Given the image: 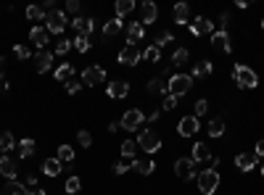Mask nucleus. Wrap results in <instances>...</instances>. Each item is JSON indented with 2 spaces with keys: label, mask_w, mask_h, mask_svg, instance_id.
<instances>
[{
  "label": "nucleus",
  "mask_w": 264,
  "mask_h": 195,
  "mask_svg": "<svg viewBox=\"0 0 264 195\" xmlns=\"http://www.w3.org/2000/svg\"><path fill=\"white\" fill-rule=\"evenodd\" d=\"M232 79L238 82V87H243V90H254L259 85L256 71H254L251 66H246V63H238V66L232 69Z\"/></svg>",
  "instance_id": "obj_1"
},
{
  "label": "nucleus",
  "mask_w": 264,
  "mask_h": 195,
  "mask_svg": "<svg viewBox=\"0 0 264 195\" xmlns=\"http://www.w3.org/2000/svg\"><path fill=\"white\" fill-rule=\"evenodd\" d=\"M193 87V77L190 74H172L166 82V90H169V95H174V98H180V95H188Z\"/></svg>",
  "instance_id": "obj_2"
},
{
  "label": "nucleus",
  "mask_w": 264,
  "mask_h": 195,
  "mask_svg": "<svg viewBox=\"0 0 264 195\" xmlns=\"http://www.w3.org/2000/svg\"><path fill=\"white\" fill-rule=\"evenodd\" d=\"M198 190H201L204 195H212V193H216V190H220V172H216V169H204L201 174H198Z\"/></svg>",
  "instance_id": "obj_3"
},
{
  "label": "nucleus",
  "mask_w": 264,
  "mask_h": 195,
  "mask_svg": "<svg viewBox=\"0 0 264 195\" xmlns=\"http://www.w3.org/2000/svg\"><path fill=\"white\" fill-rule=\"evenodd\" d=\"M138 148L146 153H156L158 148H162V135L154 132V129H143V132L138 135Z\"/></svg>",
  "instance_id": "obj_4"
},
{
  "label": "nucleus",
  "mask_w": 264,
  "mask_h": 195,
  "mask_svg": "<svg viewBox=\"0 0 264 195\" xmlns=\"http://www.w3.org/2000/svg\"><path fill=\"white\" fill-rule=\"evenodd\" d=\"M45 21H48V29L50 34H61L64 29H66V13L64 11H48L45 13Z\"/></svg>",
  "instance_id": "obj_5"
},
{
  "label": "nucleus",
  "mask_w": 264,
  "mask_h": 195,
  "mask_svg": "<svg viewBox=\"0 0 264 195\" xmlns=\"http://www.w3.org/2000/svg\"><path fill=\"white\" fill-rule=\"evenodd\" d=\"M146 122V114H143V111H138V108H130L127 111V114L124 116H122V129H130V132H135V129L140 127V124H143Z\"/></svg>",
  "instance_id": "obj_6"
},
{
  "label": "nucleus",
  "mask_w": 264,
  "mask_h": 195,
  "mask_svg": "<svg viewBox=\"0 0 264 195\" xmlns=\"http://www.w3.org/2000/svg\"><path fill=\"white\" fill-rule=\"evenodd\" d=\"M174 174H177L182 182L193 180V177H196V164H193V159H177V161H174Z\"/></svg>",
  "instance_id": "obj_7"
},
{
  "label": "nucleus",
  "mask_w": 264,
  "mask_h": 195,
  "mask_svg": "<svg viewBox=\"0 0 264 195\" xmlns=\"http://www.w3.org/2000/svg\"><path fill=\"white\" fill-rule=\"evenodd\" d=\"M140 58H143V53L138 50V45H124V48L119 50V63L122 66H135Z\"/></svg>",
  "instance_id": "obj_8"
},
{
  "label": "nucleus",
  "mask_w": 264,
  "mask_h": 195,
  "mask_svg": "<svg viewBox=\"0 0 264 195\" xmlns=\"http://www.w3.org/2000/svg\"><path fill=\"white\" fill-rule=\"evenodd\" d=\"M106 79V69L103 66H88L82 71V85H100V82Z\"/></svg>",
  "instance_id": "obj_9"
},
{
  "label": "nucleus",
  "mask_w": 264,
  "mask_h": 195,
  "mask_svg": "<svg viewBox=\"0 0 264 195\" xmlns=\"http://www.w3.org/2000/svg\"><path fill=\"white\" fill-rule=\"evenodd\" d=\"M32 61H34V71L37 74H45V71L53 66V53L50 50H37L32 55Z\"/></svg>",
  "instance_id": "obj_10"
},
{
  "label": "nucleus",
  "mask_w": 264,
  "mask_h": 195,
  "mask_svg": "<svg viewBox=\"0 0 264 195\" xmlns=\"http://www.w3.org/2000/svg\"><path fill=\"white\" fill-rule=\"evenodd\" d=\"M18 174V164L11 159V156H0V177H6L8 182H14Z\"/></svg>",
  "instance_id": "obj_11"
},
{
  "label": "nucleus",
  "mask_w": 264,
  "mask_h": 195,
  "mask_svg": "<svg viewBox=\"0 0 264 195\" xmlns=\"http://www.w3.org/2000/svg\"><path fill=\"white\" fill-rule=\"evenodd\" d=\"M256 164H259V159L254 153H238V156H235V169H240V172L256 169Z\"/></svg>",
  "instance_id": "obj_12"
},
{
  "label": "nucleus",
  "mask_w": 264,
  "mask_h": 195,
  "mask_svg": "<svg viewBox=\"0 0 264 195\" xmlns=\"http://www.w3.org/2000/svg\"><path fill=\"white\" fill-rule=\"evenodd\" d=\"M190 32H193L196 37H201V34H214V24H212L206 16H196V21L190 24Z\"/></svg>",
  "instance_id": "obj_13"
},
{
  "label": "nucleus",
  "mask_w": 264,
  "mask_h": 195,
  "mask_svg": "<svg viewBox=\"0 0 264 195\" xmlns=\"http://www.w3.org/2000/svg\"><path fill=\"white\" fill-rule=\"evenodd\" d=\"M198 129H201L198 119H196V116H185V119H180V127H177V132H180L182 137H193Z\"/></svg>",
  "instance_id": "obj_14"
},
{
  "label": "nucleus",
  "mask_w": 264,
  "mask_h": 195,
  "mask_svg": "<svg viewBox=\"0 0 264 195\" xmlns=\"http://www.w3.org/2000/svg\"><path fill=\"white\" fill-rule=\"evenodd\" d=\"M72 26L77 29V34L90 37V34H92V29H96V21H92V18H84V16H77V18L72 21Z\"/></svg>",
  "instance_id": "obj_15"
},
{
  "label": "nucleus",
  "mask_w": 264,
  "mask_h": 195,
  "mask_svg": "<svg viewBox=\"0 0 264 195\" xmlns=\"http://www.w3.org/2000/svg\"><path fill=\"white\" fill-rule=\"evenodd\" d=\"M156 18H158V8L154 3H143V5H140V24H143V26L154 24Z\"/></svg>",
  "instance_id": "obj_16"
},
{
  "label": "nucleus",
  "mask_w": 264,
  "mask_h": 195,
  "mask_svg": "<svg viewBox=\"0 0 264 195\" xmlns=\"http://www.w3.org/2000/svg\"><path fill=\"white\" fill-rule=\"evenodd\" d=\"M190 159H193V164L212 161V151H209V145H206V143H196V145H193V151H190Z\"/></svg>",
  "instance_id": "obj_17"
},
{
  "label": "nucleus",
  "mask_w": 264,
  "mask_h": 195,
  "mask_svg": "<svg viewBox=\"0 0 264 195\" xmlns=\"http://www.w3.org/2000/svg\"><path fill=\"white\" fill-rule=\"evenodd\" d=\"M212 45H214L216 50H222V53H230V50H232L230 34H228V32H214V34H212Z\"/></svg>",
  "instance_id": "obj_18"
},
{
  "label": "nucleus",
  "mask_w": 264,
  "mask_h": 195,
  "mask_svg": "<svg viewBox=\"0 0 264 195\" xmlns=\"http://www.w3.org/2000/svg\"><path fill=\"white\" fill-rule=\"evenodd\" d=\"M127 92H130V85H127V82H122V79L111 82V85L106 87V95L108 98H127Z\"/></svg>",
  "instance_id": "obj_19"
},
{
  "label": "nucleus",
  "mask_w": 264,
  "mask_h": 195,
  "mask_svg": "<svg viewBox=\"0 0 264 195\" xmlns=\"http://www.w3.org/2000/svg\"><path fill=\"white\" fill-rule=\"evenodd\" d=\"M48 37H50V32L45 29V26H34V29L30 32V40H32L40 50L45 48V45H48Z\"/></svg>",
  "instance_id": "obj_20"
},
{
  "label": "nucleus",
  "mask_w": 264,
  "mask_h": 195,
  "mask_svg": "<svg viewBox=\"0 0 264 195\" xmlns=\"http://www.w3.org/2000/svg\"><path fill=\"white\" fill-rule=\"evenodd\" d=\"M172 16H174V24H188V21H190V5H188V3H177L172 8Z\"/></svg>",
  "instance_id": "obj_21"
},
{
  "label": "nucleus",
  "mask_w": 264,
  "mask_h": 195,
  "mask_svg": "<svg viewBox=\"0 0 264 195\" xmlns=\"http://www.w3.org/2000/svg\"><path fill=\"white\" fill-rule=\"evenodd\" d=\"M143 37H146V26L140 24V21H132L130 24V32H127V40H130L127 45H138Z\"/></svg>",
  "instance_id": "obj_22"
},
{
  "label": "nucleus",
  "mask_w": 264,
  "mask_h": 195,
  "mask_svg": "<svg viewBox=\"0 0 264 195\" xmlns=\"http://www.w3.org/2000/svg\"><path fill=\"white\" fill-rule=\"evenodd\" d=\"M56 79L64 82V85H69V82L74 79V66L72 63H61V66L56 69Z\"/></svg>",
  "instance_id": "obj_23"
},
{
  "label": "nucleus",
  "mask_w": 264,
  "mask_h": 195,
  "mask_svg": "<svg viewBox=\"0 0 264 195\" xmlns=\"http://www.w3.org/2000/svg\"><path fill=\"white\" fill-rule=\"evenodd\" d=\"M0 195H30V190H26V185H22V182H8L3 190H0Z\"/></svg>",
  "instance_id": "obj_24"
},
{
  "label": "nucleus",
  "mask_w": 264,
  "mask_h": 195,
  "mask_svg": "<svg viewBox=\"0 0 264 195\" xmlns=\"http://www.w3.org/2000/svg\"><path fill=\"white\" fill-rule=\"evenodd\" d=\"M114 11H116V18H124L127 13L135 11V0H116V3H114Z\"/></svg>",
  "instance_id": "obj_25"
},
{
  "label": "nucleus",
  "mask_w": 264,
  "mask_h": 195,
  "mask_svg": "<svg viewBox=\"0 0 264 195\" xmlns=\"http://www.w3.org/2000/svg\"><path fill=\"white\" fill-rule=\"evenodd\" d=\"M190 77H193V79H206V77H212V61H201V63H196Z\"/></svg>",
  "instance_id": "obj_26"
},
{
  "label": "nucleus",
  "mask_w": 264,
  "mask_h": 195,
  "mask_svg": "<svg viewBox=\"0 0 264 195\" xmlns=\"http://www.w3.org/2000/svg\"><path fill=\"white\" fill-rule=\"evenodd\" d=\"M42 174H48V177H58L61 174V161L58 159H45L42 161Z\"/></svg>",
  "instance_id": "obj_27"
},
{
  "label": "nucleus",
  "mask_w": 264,
  "mask_h": 195,
  "mask_svg": "<svg viewBox=\"0 0 264 195\" xmlns=\"http://www.w3.org/2000/svg\"><path fill=\"white\" fill-rule=\"evenodd\" d=\"M119 32H122V18H111V21H106V26H103V37H106V40L116 37Z\"/></svg>",
  "instance_id": "obj_28"
},
{
  "label": "nucleus",
  "mask_w": 264,
  "mask_h": 195,
  "mask_svg": "<svg viewBox=\"0 0 264 195\" xmlns=\"http://www.w3.org/2000/svg\"><path fill=\"white\" fill-rule=\"evenodd\" d=\"M148 92H150V95H169V90H166V82L164 79H150L148 82Z\"/></svg>",
  "instance_id": "obj_29"
},
{
  "label": "nucleus",
  "mask_w": 264,
  "mask_h": 195,
  "mask_svg": "<svg viewBox=\"0 0 264 195\" xmlns=\"http://www.w3.org/2000/svg\"><path fill=\"white\" fill-rule=\"evenodd\" d=\"M14 148H16V137L11 132L0 135V151H3V156H8V151H14Z\"/></svg>",
  "instance_id": "obj_30"
},
{
  "label": "nucleus",
  "mask_w": 264,
  "mask_h": 195,
  "mask_svg": "<svg viewBox=\"0 0 264 195\" xmlns=\"http://www.w3.org/2000/svg\"><path fill=\"white\" fill-rule=\"evenodd\" d=\"M32 153H34V140L32 137H24V140L18 143V156H22V159H30Z\"/></svg>",
  "instance_id": "obj_31"
},
{
  "label": "nucleus",
  "mask_w": 264,
  "mask_h": 195,
  "mask_svg": "<svg viewBox=\"0 0 264 195\" xmlns=\"http://www.w3.org/2000/svg\"><path fill=\"white\" fill-rule=\"evenodd\" d=\"M56 159H58L61 164H72V161H74V148L58 145V153H56Z\"/></svg>",
  "instance_id": "obj_32"
},
{
  "label": "nucleus",
  "mask_w": 264,
  "mask_h": 195,
  "mask_svg": "<svg viewBox=\"0 0 264 195\" xmlns=\"http://www.w3.org/2000/svg\"><path fill=\"white\" fill-rule=\"evenodd\" d=\"M135 151H138V140H124L122 143V156H124V159L135 161Z\"/></svg>",
  "instance_id": "obj_33"
},
{
  "label": "nucleus",
  "mask_w": 264,
  "mask_h": 195,
  "mask_svg": "<svg viewBox=\"0 0 264 195\" xmlns=\"http://www.w3.org/2000/svg\"><path fill=\"white\" fill-rule=\"evenodd\" d=\"M26 18H32V21H45L42 5H26Z\"/></svg>",
  "instance_id": "obj_34"
},
{
  "label": "nucleus",
  "mask_w": 264,
  "mask_h": 195,
  "mask_svg": "<svg viewBox=\"0 0 264 195\" xmlns=\"http://www.w3.org/2000/svg\"><path fill=\"white\" fill-rule=\"evenodd\" d=\"M188 58H190L188 48H177V50L172 53V63H174V66H182V63H188Z\"/></svg>",
  "instance_id": "obj_35"
},
{
  "label": "nucleus",
  "mask_w": 264,
  "mask_h": 195,
  "mask_svg": "<svg viewBox=\"0 0 264 195\" xmlns=\"http://www.w3.org/2000/svg\"><path fill=\"white\" fill-rule=\"evenodd\" d=\"M132 166H135V169H138L140 174H143V177H148V174H154V169H156V166H154V161H132Z\"/></svg>",
  "instance_id": "obj_36"
},
{
  "label": "nucleus",
  "mask_w": 264,
  "mask_h": 195,
  "mask_svg": "<svg viewBox=\"0 0 264 195\" xmlns=\"http://www.w3.org/2000/svg\"><path fill=\"white\" fill-rule=\"evenodd\" d=\"M209 135L212 137H222L224 135V122H222V119H212V122H209Z\"/></svg>",
  "instance_id": "obj_37"
},
{
  "label": "nucleus",
  "mask_w": 264,
  "mask_h": 195,
  "mask_svg": "<svg viewBox=\"0 0 264 195\" xmlns=\"http://www.w3.org/2000/svg\"><path fill=\"white\" fill-rule=\"evenodd\" d=\"M143 58H146L148 63H156L158 58H162V50H158L156 45H148V48L143 50Z\"/></svg>",
  "instance_id": "obj_38"
},
{
  "label": "nucleus",
  "mask_w": 264,
  "mask_h": 195,
  "mask_svg": "<svg viewBox=\"0 0 264 195\" xmlns=\"http://www.w3.org/2000/svg\"><path fill=\"white\" fill-rule=\"evenodd\" d=\"M74 48H77L80 53H88L90 50V37H82V34H77V37H74Z\"/></svg>",
  "instance_id": "obj_39"
},
{
  "label": "nucleus",
  "mask_w": 264,
  "mask_h": 195,
  "mask_svg": "<svg viewBox=\"0 0 264 195\" xmlns=\"http://www.w3.org/2000/svg\"><path fill=\"white\" fill-rule=\"evenodd\" d=\"M169 42H174V34H172V32H162V34H158L156 40H154V45H156L158 50H162L164 45H169Z\"/></svg>",
  "instance_id": "obj_40"
},
{
  "label": "nucleus",
  "mask_w": 264,
  "mask_h": 195,
  "mask_svg": "<svg viewBox=\"0 0 264 195\" xmlns=\"http://www.w3.org/2000/svg\"><path fill=\"white\" fill-rule=\"evenodd\" d=\"M80 188H82V182H80V177H69L66 180V185H64V190L69 193V195H74V193H80Z\"/></svg>",
  "instance_id": "obj_41"
},
{
  "label": "nucleus",
  "mask_w": 264,
  "mask_h": 195,
  "mask_svg": "<svg viewBox=\"0 0 264 195\" xmlns=\"http://www.w3.org/2000/svg\"><path fill=\"white\" fill-rule=\"evenodd\" d=\"M77 140H80L82 148H90V145H92V135L88 132V129H80V132H77Z\"/></svg>",
  "instance_id": "obj_42"
},
{
  "label": "nucleus",
  "mask_w": 264,
  "mask_h": 195,
  "mask_svg": "<svg viewBox=\"0 0 264 195\" xmlns=\"http://www.w3.org/2000/svg\"><path fill=\"white\" fill-rule=\"evenodd\" d=\"M14 55H16L18 61H26V58H32V50L24 48V45H16V48H14Z\"/></svg>",
  "instance_id": "obj_43"
},
{
  "label": "nucleus",
  "mask_w": 264,
  "mask_h": 195,
  "mask_svg": "<svg viewBox=\"0 0 264 195\" xmlns=\"http://www.w3.org/2000/svg\"><path fill=\"white\" fill-rule=\"evenodd\" d=\"M206 111H209V103H206V100H204V98H201V100H196V114H193V116L198 119V116H204V114H206Z\"/></svg>",
  "instance_id": "obj_44"
},
{
  "label": "nucleus",
  "mask_w": 264,
  "mask_h": 195,
  "mask_svg": "<svg viewBox=\"0 0 264 195\" xmlns=\"http://www.w3.org/2000/svg\"><path fill=\"white\" fill-rule=\"evenodd\" d=\"M69 48H72V42L69 40H61L58 45H56V55H66V53H69Z\"/></svg>",
  "instance_id": "obj_45"
},
{
  "label": "nucleus",
  "mask_w": 264,
  "mask_h": 195,
  "mask_svg": "<svg viewBox=\"0 0 264 195\" xmlns=\"http://www.w3.org/2000/svg\"><path fill=\"white\" fill-rule=\"evenodd\" d=\"M172 108H177V98H174V95H166V98H164L162 111H172Z\"/></svg>",
  "instance_id": "obj_46"
},
{
  "label": "nucleus",
  "mask_w": 264,
  "mask_h": 195,
  "mask_svg": "<svg viewBox=\"0 0 264 195\" xmlns=\"http://www.w3.org/2000/svg\"><path fill=\"white\" fill-rule=\"evenodd\" d=\"M80 90H82V82H74V79H72L69 85H66V92H69V95H77Z\"/></svg>",
  "instance_id": "obj_47"
},
{
  "label": "nucleus",
  "mask_w": 264,
  "mask_h": 195,
  "mask_svg": "<svg viewBox=\"0 0 264 195\" xmlns=\"http://www.w3.org/2000/svg\"><path fill=\"white\" fill-rule=\"evenodd\" d=\"M127 172H130V164L127 161H122V164L114 166V174H119V177H122V174H127Z\"/></svg>",
  "instance_id": "obj_48"
},
{
  "label": "nucleus",
  "mask_w": 264,
  "mask_h": 195,
  "mask_svg": "<svg viewBox=\"0 0 264 195\" xmlns=\"http://www.w3.org/2000/svg\"><path fill=\"white\" fill-rule=\"evenodd\" d=\"M66 11H69V13H77V11H80V0H66Z\"/></svg>",
  "instance_id": "obj_49"
},
{
  "label": "nucleus",
  "mask_w": 264,
  "mask_h": 195,
  "mask_svg": "<svg viewBox=\"0 0 264 195\" xmlns=\"http://www.w3.org/2000/svg\"><path fill=\"white\" fill-rule=\"evenodd\" d=\"M228 24H230V16L222 13V16H220V32H224V26H228Z\"/></svg>",
  "instance_id": "obj_50"
},
{
  "label": "nucleus",
  "mask_w": 264,
  "mask_h": 195,
  "mask_svg": "<svg viewBox=\"0 0 264 195\" xmlns=\"http://www.w3.org/2000/svg\"><path fill=\"white\" fill-rule=\"evenodd\" d=\"M254 156H256V159H259V156H264V137L256 143V151H254Z\"/></svg>",
  "instance_id": "obj_51"
},
{
  "label": "nucleus",
  "mask_w": 264,
  "mask_h": 195,
  "mask_svg": "<svg viewBox=\"0 0 264 195\" xmlns=\"http://www.w3.org/2000/svg\"><path fill=\"white\" fill-rule=\"evenodd\" d=\"M158 119H162V111H150V114H148V122H150V124L158 122Z\"/></svg>",
  "instance_id": "obj_52"
},
{
  "label": "nucleus",
  "mask_w": 264,
  "mask_h": 195,
  "mask_svg": "<svg viewBox=\"0 0 264 195\" xmlns=\"http://www.w3.org/2000/svg\"><path fill=\"white\" fill-rule=\"evenodd\" d=\"M6 90H8V82H6L3 74H0V92H6Z\"/></svg>",
  "instance_id": "obj_53"
},
{
  "label": "nucleus",
  "mask_w": 264,
  "mask_h": 195,
  "mask_svg": "<svg viewBox=\"0 0 264 195\" xmlns=\"http://www.w3.org/2000/svg\"><path fill=\"white\" fill-rule=\"evenodd\" d=\"M116 129H122V124H116V122H111V124H108V132H111V135H114Z\"/></svg>",
  "instance_id": "obj_54"
},
{
  "label": "nucleus",
  "mask_w": 264,
  "mask_h": 195,
  "mask_svg": "<svg viewBox=\"0 0 264 195\" xmlns=\"http://www.w3.org/2000/svg\"><path fill=\"white\" fill-rule=\"evenodd\" d=\"M26 185H32V188L37 185V177H34V174H30V177H26Z\"/></svg>",
  "instance_id": "obj_55"
},
{
  "label": "nucleus",
  "mask_w": 264,
  "mask_h": 195,
  "mask_svg": "<svg viewBox=\"0 0 264 195\" xmlns=\"http://www.w3.org/2000/svg\"><path fill=\"white\" fill-rule=\"evenodd\" d=\"M30 195H45V190H40V188H34V190H30Z\"/></svg>",
  "instance_id": "obj_56"
},
{
  "label": "nucleus",
  "mask_w": 264,
  "mask_h": 195,
  "mask_svg": "<svg viewBox=\"0 0 264 195\" xmlns=\"http://www.w3.org/2000/svg\"><path fill=\"white\" fill-rule=\"evenodd\" d=\"M262 177H264V164H262Z\"/></svg>",
  "instance_id": "obj_57"
},
{
  "label": "nucleus",
  "mask_w": 264,
  "mask_h": 195,
  "mask_svg": "<svg viewBox=\"0 0 264 195\" xmlns=\"http://www.w3.org/2000/svg\"><path fill=\"white\" fill-rule=\"evenodd\" d=\"M262 26H264V21H262Z\"/></svg>",
  "instance_id": "obj_58"
}]
</instances>
